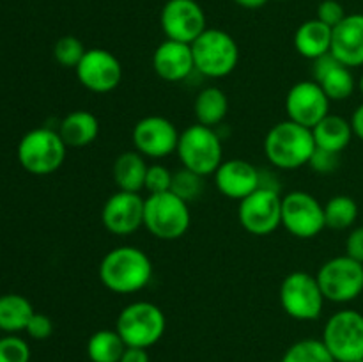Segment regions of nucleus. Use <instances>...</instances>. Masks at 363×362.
Segmentation results:
<instances>
[{
	"label": "nucleus",
	"instance_id": "nucleus-13",
	"mask_svg": "<svg viewBox=\"0 0 363 362\" xmlns=\"http://www.w3.org/2000/svg\"><path fill=\"white\" fill-rule=\"evenodd\" d=\"M176 124L163 116H145L135 123L131 131L133 148L145 158L162 160L176 153L179 142Z\"/></svg>",
	"mask_w": 363,
	"mask_h": 362
},
{
	"label": "nucleus",
	"instance_id": "nucleus-10",
	"mask_svg": "<svg viewBox=\"0 0 363 362\" xmlns=\"http://www.w3.org/2000/svg\"><path fill=\"white\" fill-rule=\"evenodd\" d=\"M315 277L325 298L333 304H350L363 293V263L347 254L323 263Z\"/></svg>",
	"mask_w": 363,
	"mask_h": 362
},
{
	"label": "nucleus",
	"instance_id": "nucleus-41",
	"mask_svg": "<svg viewBox=\"0 0 363 362\" xmlns=\"http://www.w3.org/2000/svg\"><path fill=\"white\" fill-rule=\"evenodd\" d=\"M350 121H351V126H353L354 137L360 138L363 142V103L354 109L353 116H351Z\"/></svg>",
	"mask_w": 363,
	"mask_h": 362
},
{
	"label": "nucleus",
	"instance_id": "nucleus-27",
	"mask_svg": "<svg viewBox=\"0 0 363 362\" xmlns=\"http://www.w3.org/2000/svg\"><path fill=\"white\" fill-rule=\"evenodd\" d=\"M34 307L18 293H6L0 297V330L6 334H18L27 329Z\"/></svg>",
	"mask_w": 363,
	"mask_h": 362
},
{
	"label": "nucleus",
	"instance_id": "nucleus-39",
	"mask_svg": "<svg viewBox=\"0 0 363 362\" xmlns=\"http://www.w3.org/2000/svg\"><path fill=\"white\" fill-rule=\"evenodd\" d=\"M259 188H264V190H273L279 192L282 190V185H280L279 177L273 170H262L259 169Z\"/></svg>",
	"mask_w": 363,
	"mask_h": 362
},
{
	"label": "nucleus",
	"instance_id": "nucleus-44",
	"mask_svg": "<svg viewBox=\"0 0 363 362\" xmlns=\"http://www.w3.org/2000/svg\"><path fill=\"white\" fill-rule=\"evenodd\" d=\"M279 2H284V0H279Z\"/></svg>",
	"mask_w": 363,
	"mask_h": 362
},
{
	"label": "nucleus",
	"instance_id": "nucleus-38",
	"mask_svg": "<svg viewBox=\"0 0 363 362\" xmlns=\"http://www.w3.org/2000/svg\"><path fill=\"white\" fill-rule=\"evenodd\" d=\"M346 254L363 263V226L353 227L346 238Z\"/></svg>",
	"mask_w": 363,
	"mask_h": 362
},
{
	"label": "nucleus",
	"instance_id": "nucleus-21",
	"mask_svg": "<svg viewBox=\"0 0 363 362\" xmlns=\"http://www.w3.org/2000/svg\"><path fill=\"white\" fill-rule=\"evenodd\" d=\"M332 53L347 67L363 66V14H347L333 27Z\"/></svg>",
	"mask_w": 363,
	"mask_h": 362
},
{
	"label": "nucleus",
	"instance_id": "nucleus-5",
	"mask_svg": "<svg viewBox=\"0 0 363 362\" xmlns=\"http://www.w3.org/2000/svg\"><path fill=\"white\" fill-rule=\"evenodd\" d=\"M184 169L211 176L223 162V144L216 128L191 124L181 131L176 149Z\"/></svg>",
	"mask_w": 363,
	"mask_h": 362
},
{
	"label": "nucleus",
	"instance_id": "nucleus-3",
	"mask_svg": "<svg viewBox=\"0 0 363 362\" xmlns=\"http://www.w3.org/2000/svg\"><path fill=\"white\" fill-rule=\"evenodd\" d=\"M167 318L162 307L147 300H137L121 309L116 322V330L126 346L149 350L163 337Z\"/></svg>",
	"mask_w": 363,
	"mask_h": 362
},
{
	"label": "nucleus",
	"instance_id": "nucleus-22",
	"mask_svg": "<svg viewBox=\"0 0 363 362\" xmlns=\"http://www.w3.org/2000/svg\"><path fill=\"white\" fill-rule=\"evenodd\" d=\"M332 35L333 28L318 18L307 20L294 32V48L305 59L315 60L332 52Z\"/></svg>",
	"mask_w": 363,
	"mask_h": 362
},
{
	"label": "nucleus",
	"instance_id": "nucleus-36",
	"mask_svg": "<svg viewBox=\"0 0 363 362\" xmlns=\"http://www.w3.org/2000/svg\"><path fill=\"white\" fill-rule=\"evenodd\" d=\"M346 11H344L342 4L337 2V0H323L318 6V20L326 23L328 27H337L340 21L346 18Z\"/></svg>",
	"mask_w": 363,
	"mask_h": 362
},
{
	"label": "nucleus",
	"instance_id": "nucleus-32",
	"mask_svg": "<svg viewBox=\"0 0 363 362\" xmlns=\"http://www.w3.org/2000/svg\"><path fill=\"white\" fill-rule=\"evenodd\" d=\"M87 48L77 35H62L53 45V59L62 67H77Z\"/></svg>",
	"mask_w": 363,
	"mask_h": 362
},
{
	"label": "nucleus",
	"instance_id": "nucleus-20",
	"mask_svg": "<svg viewBox=\"0 0 363 362\" xmlns=\"http://www.w3.org/2000/svg\"><path fill=\"white\" fill-rule=\"evenodd\" d=\"M312 62H314L312 77L321 85L330 102H346L347 98L353 96L354 89H357L353 71H351V67L339 62L332 52L312 60Z\"/></svg>",
	"mask_w": 363,
	"mask_h": 362
},
{
	"label": "nucleus",
	"instance_id": "nucleus-12",
	"mask_svg": "<svg viewBox=\"0 0 363 362\" xmlns=\"http://www.w3.org/2000/svg\"><path fill=\"white\" fill-rule=\"evenodd\" d=\"M238 219L243 229L254 236H268L282 226V195L257 188L240 201Z\"/></svg>",
	"mask_w": 363,
	"mask_h": 362
},
{
	"label": "nucleus",
	"instance_id": "nucleus-24",
	"mask_svg": "<svg viewBox=\"0 0 363 362\" xmlns=\"http://www.w3.org/2000/svg\"><path fill=\"white\" fill-rule=\"evenodd\" d=\"M59 133L67 148H85L99 135V119L89 110H73L59 124Z\"/></svg>",
	"mask_w": 363,
	"mask_h": 362
},
{
	"label": "nucleus",
	"instance_id": "nucleus-40",
	"mask_svg": "<svg viewBox=\"0 0 363 362\" xmlns=\"http://www.w3.org/2000/svg\"><path fill=\"white\" fill-rule=\"evenodd\" d=\"M119 362H151L149 361V353L145 348H135V346H126L123 357Z\"/></svg>",
	"mask_w": 363,
	"mask_h": 362
},
{
	"label": "nucleus",
	"instance_id": "nucleus-19",
	"mask_svg": "<svg viewBox=\"0 0 363 362\" xmlns=\"http://www.w3.org/2000/svg\"><path fill=\"white\" fill-rule=\"evenodd\" d=\"M152 70L165 82H184L195 71L191 45L165 39L152 53Z\"/></svg>",
	"mask_w": 363,
	"mask_h": 362
},
{
	"label": "nucleus",
	"instance_id": "nucleus-8",
	"mask_svg": "<svg viewBox=\"0 0 363 362\" xmlns=\"http://www.w3.org/2000/svg\"><path fill=\"white\" fill-rule=\"evenodd\" d=\"M280 305L287 316L298 322H314L323 314L325 295L318 283V277L298 270L291 272L280 284Z\"/></svg>",
	"mask_w": 363,
	"mask_h": 362
},
{
	"label": "nucleus",
	"instance_id": "nucleus-45",
	"mask_svg": "<svg viewBox=\"0 0 363 362\" xmlns=\"http://www.w3.org/2000/svg\"><path fill=\"white\" fill-rule=\"evenodd\" d=\"M358 362H363V358H362V361H358Z\"/></svg>",
	"mask_w": 363,
	"mask_h": 362
},
{
	"label": "nucleus",
	"instance_id": "nucleus-4",
	"mask_svg": "<svg viewBox=\"0 0 363 362\" xmlns=\"http://www.w3.org/2000/svg\"><path fill=\"white\" fill-rule=\"evenodd\" d=\"M67 146L59 130L41 126L27 131L18 144V162L34 176L57 172L66 160Z\"/></svg>",
	"mask_w": 363,
	"mask_h": 362
},
{
	"label": "nucleus",
	"instance_id": "nucleus-33",
	"mask_svg": "<svg viewBox=\"0 0 363 362\" xmlns=\"http://www.w3.org/2000/svg\"><path fill=\"white\" fill-rule=\"evenodd\" d=\"M0 362H30V346L16 334L0 337Z\"/></svg>",
	"mask_w": 363,
	"mask_h": 362
},
{
	"label": "nucleus",
	"instance_id": "nucleus-30",
	"mask_svg": "<svg viewBox=\"0 0 363 362\" xmlns=\"http://www.w3.org/2000/svg\"><path fill=\"white\" fill-rule=\"evenodd\" d=\"M279 362H335L323 339H300L291 344Z\"/></svg>",
	"mask_w": 363,
	"mask_h": 362
},
{
	"label": "nucleus",
	"instance_id": "nucleus-15",
	"mask_svg": "<svg viewBox=\"0 0 363 362\" xmlns=\"http://www.w3.org/2000/svg\"><path fill=\"white\" fill-rule=\"evenodd\" d=\"M167 39L191 43L206 31V14L197 0H167L160 14Z\"/></svg>",
	"mask_w": 363,
	"mask_h": 362
},
{
	"label": "nucleus",
	"instance_id": "nucleus-16",
	"mask_svg": "<svg viewBox=\"0 0 363 362\" xmlns=\"http://www.w3.org/2000/svg\"><path fill=\"white\" fill-rule=\"evenodd\" d=\"M330 98L315 80L296 82L286 96L287 119L312 130L330 114Z\"/></svg>",
	"mask_w": 363,
	"mask_h": 362
},
{
	"label": "nucleus",
	"instance_id": "nucleus-2",
	"mask_svg": "<svg viewBox=\"0 0 363 362\" xmlns=\"http://www.w3.org/2000/svg\"><path fill=\"white\" fill-rule=\"evenodd\" d=\"M315 151L311 128L286 119L273 124L264 137V155L280 170H296L308 165Z\"/></svg>",
	"mask_w": 363,
	"mask_h": 362
},
{
	"label": "nucleus",
	"instance_id": "nucleus-7",
	"mask_svg": "<svg viewBox=\"0 0 363 362\" xmlns=\"http://www.w3.org/2000/svg\"><path fill=\"white\" fill-rule=\"evenodd\" d=\"M191 224L188 202L174 192L149 194L144 204V227L155 238L163 241L179 240Z\"/></svg>",
	"mask_w": 363,
	"mask_h": 362
},
{
	"label": "nucleus",
	"instance_id": "nucleus-26",
	"mask_svg": "<svg viewBox=\"0 0 363 362\" xmlns=\"http://www.w3.org/2000/svg\"><path fill=\"white\" fill-rule=\"evenodd\" d=\"M229 112V98L225 91L216 85L202 89L194 103V114L199 124L216 128L223 123Z\"/></svg>",
	"mask_w": 363,
	"mask_h": 362
},
{
	"label": "nucleus",
	"instance_id": "nucleus-18",
	"mask_svg": "<svg viewBox=\"0 0 363 362\" xmlns=\"http://www.w3.org/2000/svg\"><path fill=\"white\" fill-rule=\"evenodd\" d=\"M213 176L220 194L238 202L259 188V169L247 160H223Z\"/></svg>",
	"mask_w": 363,
	"mask_h": 362
},
{
	"label": "nucleus",
	"instance_id": "nucleus-25",
	"mask_svg": "<svg viewBox=\"0 0 363 362\" xmlns=\"http://www.w3.org/2000/svg\"><path fill=\"white\" fill-rule=\"evenodd\" d=\"M312 135H314L315 148L328 149L333 153H342L354 137L351 121L335 114H328L325 119L319 121L312 128Z\"/></svg>",
	"mask_w": 363,
	"mask_h": 362
},
{
	"label": "nucleus",
	"instance_id": "nucleus-23",
	"mask_svg": "<svg viewBox=\"0 0 363 362\" xmlns=\"http://www.w3.org/2000/svg\"><path fill=\"white\" fill-rule=\"evenodd\" d=\"M149 163L145 156L140 155L137 149L124 151L113 160L112 177L116 181L117 190L137 192L140 194L145 185V174H147Z\"/></svg>",
	"mask_w": 363,
	"mask_h": 362
},
{
	"label": "nucleus",
	"instance_id": "nucleus-9",
	"mask_svg": "<svg viewBox=\"0 0 363 362\" xmlns=\"http://www.w3.org/2000/svg\"><path fill=\"white\" fill-rule=\"evenodd\" d=\"M323 343L335 362H358L363 358V314L354 309L333 312L323 329Z\"/></svg>",
	"mask_w": 363,
	"mask_h": 362
},
{
	"label": "nucleus",
	"instance_id": "nucleus-6",
	"mask_svg": "<svg viewBox=\"0 0 363 362\" xmlns=\"http://www.w3.org/2000/svg\"><path fill=\"white\" fill-rule=\"evenodd\" d=\"M195 71L208 78H225L240 64V46L229 32L206 28L194 43Z\"/></svg>",
	"mask_w": 363,
	"mask_h": 362
},
{
	"label": "nucleus",
	"instance_id": "nucleus-1",
	"mask_svg": "<svg viewBox=\"0 0 363 362\" xmlns=\"http://www.w3.org/2000/svg\"><path fill=\"white\" fill-rule=\"evenodd\" d=\"M152 261L142 248L119 245L103 256L98 266L99 280L106 290L117 295L138 293L152 279Z\"/></svg>",
	"mask_w": 363,
	"mask_h": 362
},
{
	"label": "nucleus",
	"instance_id": "nucleus-28",
	"mask_svg": "<svg viewBox=\"0 0 363 362\" xmlns=\"http://www.w3.org/2000/svg\"><path fill=\"white\" fill-rule=\"evenodd\" d=\"M126 343L116 329L96 330L87 341V357L91 362H119Z\"/></svg>",
	"mask_w": 363,
	"mask_h": 362
},
{
	"label": "nucleus",
	"instance_id": "nucleus-42",
	"mask_svg": "<svg viewBox=\"0 0 363 362\" xmlns=\"http://www.w3.org/2000/svg\"><path fill=\"white\" fill-rule=\"evenodd\" d=\"M234 2L240 7H245V9H261L269 0H234Z\"/></svg>",
	"mask_w": 363,
	"mask_h": 362
},
{
	"label": "nucleus",
	"instance_id": "nucleus-29",
	"mask_svg": "<svg viewBox=\"0 0 363 362\" xmlns=\"http://www.w3.org/2000/svg\"><path fill=\"white\" fill-rule=\"evenodd\" d=\"M358 209L357 201L350 195H333L328 199L325 204V220L326 227L333 231H346L353 229V226L358 220Z\"/></svg>",
	"mask_w": 363,
	"mask_h": 362
},
{
	"label": "nucleus",
	"instance_id": "nucleus-43",
	"mask_svg": "<svg viewBox=\"0 0 363 362\" xmlns=\"http://www.w3.org/2000/svg\"><path fill=\"white\" fill-rule=\"evenodd\" d=\"M358 89H360V92H362V96H363V73H362L360 80H358Z\"/></svg>",
	"mask_w": 363,
	"mask_h": 362
},
{
	"label": "nucleus",
	"instance_id": "nucleus-14",
	"mask_svg": "<svg viewBox=\"0 0 363 362\" xmlns=\"http://www.w3.org/2000/svg\"><path fill=\"white\" fill-rule=\"evenodd\" d=\"M80 85L96 94H106L119 87L123 80V64L110 50L91 48L74 67Z\"/></svg>",
	"mask_w": 363,
	"mask_h": 362
},
{
	"label": "nucleus",
	"instance_id": "nucleus-11",
	"mask_svg": "<svg viewBox=\"0 0 363 362\" xmlns=\"http://www.w3.org/2000/svg\"><path fill=\"white\" fill-rule=\"evenodd\" d=\"M282 226L300 240H311L326 227L325 206L305 190L282 195Z\"/></svg>",
	"mask_w": 363,
	"mask_h": 362
},
{
	"label": "nucleus",
	"instance_id": "nucleus-17",
	"mask_svg": "<svg viewBox=\"0 0 363 362\" xmlns=\"http://www.w3.org/2000/svg\"><path fill=\"white\" fill-rule=\"evenodd\" d=\"M145 199L137 192L117 190L110 195L101 209V222L108 233L128 236L144 227Z\"/></svg>",
	"mask_w": 363,
	"mask_h": 362
},
{
	"label": "nucleus",
	"instance_id": "nucleus-34",
	"mask_svg": "<svg viewBox=\"0 0 363 362\" xmlns=\"http://www.w3.org/2000/svg\"><path fill=\"white\" fill-rule=\"evenodd\" d=\"M172 176L169 167L163 163H152L147 167V174H145V185L144 190L147 194H162V192H169L172 187Z\"/></svg>",
	"mask_w": 363,
	"mask_h": 362
},
{
	"label": "nucleus",
	"instance_id": "nucleus-31",
	"mask_svg": "<svg viewBox=\"0 0 363 362\" xmlns=\"http://www.w3.org/2000/svg\"><path fill=\"white\" fill-rule=\"evenodd\" d=\"M170 192H174L177 197H181L190 204L191 201L201 197L202 192H204V176L183 167L181 170L174 172Z\"/></svg>",
	"mask_w": 363,
	"mask_h": 362
},
{
	"label": "nucleus",
	"instance_id": "nucleus-37",
	"mask_svg": "<svg viewBox=\"0 0 363 362\" xmlns=\"http://www.w3.org/2000/svg\"><path fill=\"white\" fill-rule=\"evenodd\" d=\"M25 332L28 334V337H32V339H35V341L48 339V337L53 334L52 318L46 314H43V312H34L30 318V322H28L27 329H25Z\"/></svg>",
	"mask_w": 363,
	"mask_h": 362
},
{
	"label": "nucleus",
	"instance_id": "nucleus-35",
	"mask_svg": "<svg viewBox=\"0 0 363 362\" xmlns=\"http://www.w3.org/2000/svg\"><path fill=\"white\" fill-rule=\"evenodd\" d=\"M308 165H311L312 170H315V172L319 174H332L339 169L340 153H333V151H328V149L315 148Z\"/></svg>",
	"mask_w": 363,
	"mask_h": 362
}]
</instances>
